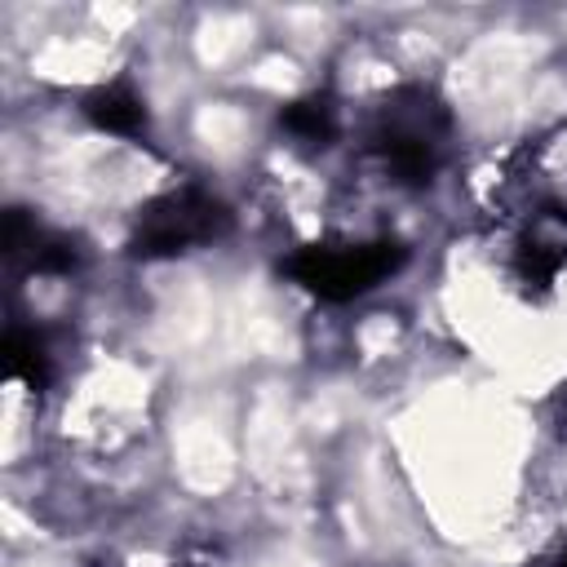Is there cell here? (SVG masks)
Instances as JSON below:
<instances>
[{
    "instance_id": "8",
    "label": "cell",
    "mask_w": 567,
    "mask_h": 567,
    "mask_svg": "<svg viewBox=\"0 0 567 567\" xmlns=\"http://www.w3.org/2000/svg\"><path fill=\"white\" fill-rule=\"evenodd\" d=\"M279 124H284L292 137L310 142V146H328V142L337 137V124H341V120H337V106H332L328 93H310V97L284 106Z\"/></svg>"
},
{
    "instance_id": "6",
    "label": "cell",
    "mask_w": 567,
    "mask_h": 567,
    "mask_svg": "<svg viewBox=\"0 0 567 567\" xmlns=\"http://www.w3.org/2000/svg\"><path fill=\"white\" fill-rule=\"evenodd\" d=\"M84 115L102 128V133H115V137H137L146 128V106L142 97L128 89V84H106V89H93L84 97Z\"/></svg>"
},
{
    "instance_id": "5",
    "label": "cell",
    "mask_w": 567,
    "mask_h": 567,
    "mask_svg": "<svg viewBox=\"0 0 567 567\" xmlns=\"http://www.w3.org/2000/svg\"><path fill=\"white\" fill-rule=\"evenodd\" d=\"M514 261H518V279L523 284H536V288L554 284L558 270L567 266V213H558V208L532 213Z\"/></svg>"
},
{
    "instance_id": "4",
    "label": "cell",
    "mask_w": 567,
    "mask_h": 567,
    "mask_svg": "<svg viewBox=\"0 0 567 567\" xmlns=\"http://www.w3.org/2000/svg\"><path fill=\"white\" fill-rule=\"evenodd\" d=\"M4 257L9 261H22L35 275H66L80 252H75V244L66 235H58V230L31 221L27 213L9 208L4 213Z\"/></svg>"
},
{
    "instance_id": "3",
    "label": "cell",
    "mask_w": 567,
    "mask_h": 567,
    "mask_svg": "<svg viewBox=\"0 0 567 567\" xmlns=\"http://www.w3.org/2000/svg\"><path fill=\"white\" fill-rule=\"evenodd\" d=\"M226 208L199 190V186H177L159 199H151L133 226V257H173V252H186L195 244H208L226 230Z\"/></svg>"
},
{
    "instance_id": "9",
    "label": "cell",
    "mask_w": 567,
    "mask_h": 567,
    "mask_svg": "<svg viewBox=\"0 0 567 567\" xmlns=\"http://www.w3.org/2000/svg\"><path fill=\"white\" fill-rule=\"evenodd\" d=\"M558 567H567V554H563V558H558Z\"/></svg>"
},
{
    "instance_id": "1",
    "label": "cell",
    "mask_w": 567,
    "mask_h": 567,
    "mask_svg": "<svg viewBox=\"0 0 567 567\" xmlns=\"http://www.w3.org/2000/svg\"><path fill=\"white\" fill-rule=\"evenodd\" d=\"M452 115L425 84H403L394 89L372 124H368V155L385 168L390 182L399 186H425L443 159Z\"/></svg>"
},
{
    "instance_id": "2",
    "label": "cell",
    "mask_w": 567,
    "mask_h": 567,
    "mask_svg": "<svg viewBox=\"0 0 567 567\" xmlns=\"http://www.w3.org/2000/svg\"><path fill=\"white\" fill-rule=\"evenodd\" d=\"M399 239H319L288 257V275L319 301H354L403 266Z\"/></svg>"
},
{
    "instance_id": "7",
    "label": "cell",
    "mask_w": 567,
    "mask_h": 567,
    "mask_svg": "<svg viewBox=\"0 0 567 567\" xmlns=\"http://www.w3.org/2000/svg\"><path fill=\"white\" fill-rule=\"evenodd\" d=\"M4 377L22 381L31 390L49 385V350L35 328H9L4 332Z\"/></svg>"
}]
</instances>
